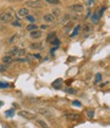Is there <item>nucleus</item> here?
<instances>
[{"label":"nucleus","mask_w":110,"mask_h":128,"mask_svg":"<svg viewBox=\"0 0 110 128\" xmlns=\"http://www.w3.org/2000/svg\"><path fill=\"white\" fill-rule=\"evenodd\" d=\"M14 16V13L12 9H8L7 11H3L2 13H0V22L2 23H8L11 22Z\"/></svg>","instance_id":"nucleus-1"},{"label":"nucleus","mask_w":110,"mask_h":128,"mask_svg":"<svg viewBox=\"0 0 110 128\" xmlns=\"http://www.w3.org/2000/svg\"><path fill=\"white\" fill-rule=\"evenodd\" d=\"M26 5L31 8H41L44 6V2L42 0H31V1H27Z\"/></svg>","instance_id":"nucleus-2"},{"label":"nucleus","mask_w":110,"mask_h":128,"mask_svg":"<svg viewBox=\"0 0 110 128\" xmlns=\"http://www.w3.org/2000/svg\"><path fill=\"white\" fill-rule=\"evenodd\" d=\"M38 113L39 114H41L43 116H45L46 118H48V119H52L54 117V114L51 112V110H49L48 108H39L38 110Z\"/></svg>","instance_id":"nucleus-3"},{"label":"nucleus","mask_w":110,"mask_h":128,"mask_svg":"<svg viewBox=\"0 0 110 128\" xmlns=\"http://www.w3.org/2000/svg\"><path fill=\"white\" fill-rule=\"evenodd\" d=\"M19 115L20 116V117H24L28 120L30 119H36V115L33 114L32 112H29V111H20L19 112Z\"/></svg>","instance_id":"nucleus-4"},{"label":"nucleus","mask_w":110,"mask_h":128,"mask_svg":"<svg viewBox=\"0 0 110 128\" xmlns=\"http://www.w3.org/2000/svg\"><path fill=\"white\" fill-rule=\"evenodd\" d=\"M64 117L68 120H73V121H77V120L80 119V116L79 114H76V113H67V114L64 115Z\"/></svg>","instance_id":"nucleus-5"},{"label":"nucleus","mask_w":110,"mask_h":128,"mask_svg":"<svg viewBox=\"0 0 110 128\" xmlns=\"http://www.w3.org/2000/svg\"><path fill=\"white\" fill-rule=\"evenodd\" d=\"M42 31H39V30H34V31H31V34H30V36L32 39H39V38H41L42 37Z\"/></svg>","instance_id":"nucleus-6"},{"label":"nucleus","mask_w":110,"mask_h":128,"mask_svg":"<svg viewBox=\"0 0 110 128\" xmlns=\"http://www.w3.org/2000/svg\"><path fill=\"white\" fill-rule=\"evenodd\" d=\"M70 8L73 11H76V13H82V11H84V5L83 4H74Z\"/></svg>","instance_id":"nucleus-7"},{"label":"nucleus","mask_w":110,"mask_h":128,"mask_svg":"<svg viewBox=\"0 0 110 128\" xmlns=\"http://www.w3.org/2000/svg\"><path fill=\"white\" fill-rule=\"evenodd\" d=\"M17 14H19V16H27V15H29V10H28V8H26V7H22V8H20L19 11H17Z\"/></svg>","instance_id":"nucleus-8"},{"label":"nucleus","mask_w":110,"mask_h":128,"mask_svg":"<svg viewBox=\"0 0 110 128\" xmlns=\"http://www.w3.org/2000/svg\"><path fill=\"white\" fill-rule=\"evenodd\" d=\"M62 85V79L61 78H58L56 81H54L53 83H52V86L54 87V88H59V87H61Z\"/></svg>","instance_id":"nucleus-9"},{"label":"nucleus","mask_w":110,"mask_h":128,"mask_svg":"<svg viewBox=\"0 0 110 128\" xmlns=\"http://www.w3.org/2000/svg\"><path fill=\"white\" fill-rule=\"evenodd\" d=\"M43 19L45 22H48V23H51V22H53L54 21V16L52 15V13H48V14H45L43 16Z\"/></svg>","instance_id":"nucleus-10"},{"label":"nucleus","mask_w":110,"mask_h":128,"mask_svg":"<svg viewBox=\"0 0 110 128\" xmlns=\"http://www.w3.org/2000/svg\"><path fill=\"white\" fill-rule=\"evenodd\" d=\"M2 62L6 65V64H10L11 62H12V56H10V55H5V56H3V59H2Z\"/></svg>","instance_id":"nucleus-11"},{"label":"nucleus","mask_w":110,"mask_h":128,"mask_svg":"<svg viewBox=\"0 0 110 128\" xmlns=\"http://www.w3.org/2000/svg\"><path fill=\"white\" fill-rule=\"evenodd\" d=\"M55 38H56V33H55V32H52V33L48 34V36H47V41L51 43Z\"/></svg>","instance_id":"nucleus-12"},{"label":"nucleus","mask_w":110,"mask_h":128,"mask_svg":"<svg viewBox=\"0 0 110 128\" xmlns=\"http://www.w3.org/2000/svg\"><path fill=\"white\" fill-rule=\"evenodd\" d=\"M37 123H38V125H40V127H41V128H49L48 124L46 123L45 121H43V120H37Z\"/></svg>","instance_id":"nucleus-13"},{"label":"nucleus","mask_w":110,"mask_h":128,"mask_svg":"<svg viewBox=\"0 0 110 128\" xmlns=\"http://www.w3.org/2000/svg\"><path fill=\"white\" fill-rule=\"evenodd\" d=\"M80 26L79 25V26H77L76 28H74L73 32L71 33V37H74V36H77V35L79 34V32H80Z\"/></svg>","instance_id":"nucleus-14"},{"label":"nucleus","mask_w":110,"mask_h":128,"mask_svg":"<svg viewBox=\"0 0 110 128\" xmlns=\"http://www.w3.org/2000/svg\"><path fill=\"white\" fill-rule=\"evenodd\" d=\"M19 49H20V48H17V47L12 48V49H11V50L9 51L8 55H10V56H14V55H16V53H17V51H19Z\"/></svg>","instance_id":"nucleus-15"},{"label":"nucleus","mask_w":110,"mask_h":128,"mask_svg":"<svg viewBox=\"0 0 110 128\" xmlns=\"http://www.w3.org/2000/svg\"><path fill=\"white\" fill-rule=\"evenodd\" d=\"M102 81V75L100 73H98L96 74V76H95V83H99Z\"/></svg>","instance_id":"nucleus-16"},{"label":"nucleus","mask_w":110,"mask_h":128,"mask_svg":"<svg viewBox=\"0 0 110 128\" xmlns=\"http://www.w3.org/2000/svg\"><path fill=\"white\" fill-rule=\"evenodd\" d=\"M98 21H99V15H98L97 13H94L93 15H92V22H93L94 24H97Z\"/></svg>","instance_id":"nucleus-17"},{"label":"nucleus","mask_w":110,"mask_h":128,"mask_svg":"<svg viewBox=\"0 0 110 128\" xmlns=\"http://www.w3.org/2000/svg\"><path fill=\"white\" fill-rule=\"evenodd\" d=\"M37 29H38V27L36 26V25H34V24H31V25H29L28 27H27V30L28 31H34V30H37Z\"/></svg>","instance_id":"nucleus-18"},{"label":"nucleus","mask_w":110,"mask_h":128,"mask_svg":"<svg viewBox=\"0 0 110 128\" xmlns=\"http://www.w3.org/2000/svg\"><path fill=\"white\" fill-rule=\"evenodd\" d=\"M52 13H53L52 15H53L54 17H55V16H59V15H60V9H58V8H54L53 11H52Z\"/></svg>","instance_id":"nucleus-19"},{"label":"nucleus","mask_w":110,"mask_h":128,"mask_svg":"<svg viewBox=\"0 0 110 128\" xmlns=\"http://www.w3.org/2000/svg\"><path fill=\"white\" fill-rule=\"evenodd\" d=\"M46 2H48L52 5H56V4H60V1L59 0H45Z\"/></svg>","instance_id":"nucleus-20"},{"label":"nucleus","mask_w":110,"mask_h":128,"mask_svg":"<svg viewBox=\"0 0 110 128\" xmlns=\"http://www.w3.org/2000/svg\"><path fill=\"white\" fill-rule=\"evenodd\" d=\"M91 30H92V26L91 25H85L84 26V32H86V33H89V32H91Z\"/></svg>","instance_id":"nucleus-21"},{"label":"nucleus","mask_w":110,"mask_h":128,"mask_svg":"<svg viewBox=\"0 0 110 128\" xmlns=\"http://www.w3.org/2000/svg\"><path fill=\"white\" fill-rule=\"evenodd\" d=\"M40 46H41V43H33V44H31L30 48L31 49H38V48H40Z\"/></svg>","instance_id":"nucleus-22"},{"label":"nucleus","mask_w":110,"mask_h":128,"mask_svg":"<svg viewBox=\"0 0 110 128\" xmlns=\"http://www.w3.org/2000/svg\"><path fill=\"white\" fill-rule=\"evenodd\" d=\"M13 115H14L13 110H8V111H6V113H5V116H6V117H12Z\"/></svg>","instance_id":"nucleus-23"},{"label":"nucleus","mask_w":110,"mask_h":128,"mask_svg":"<svg viewBox=\"0 0 110 128\" xmlns=\"http://www.w3.org/2000/svg\"><path fill=\"white\" fill-rule=\"evenodd\" d=\"M26 54V50L25 49H19V51H17L16 55L17 56H24Z\"/></svg>","instance_id":"nucleus-24"},{"label":"nucleus","mask_w":110,"mask_h":128,"mask_svg":"<svg viewBox=\"0 0 110 128\" xmlns=\"http://www.w3.org/2000/svg\"><path fill=\"white\" fill-rule=\"evenodd\" d=\"M9 84L7 82H0V88H8Z\"/></svg>","instance_id":"nucleus-25"},{"label":"nucleus","mask_w":110,"mask_h":128,"mask_svg":"<svg viewBox=\"0 0 110 128\" xmlns=\"http://www.w3.org/2000/svg\"><path fill=\"white\" fill-rule=\"evenodd\" d=\"M66 92H68V93H71V94H74V93H77V90L76 89H72V88H67Z\"/></svg>","instance_id":"nucleus-26"},{"label":"nucleus","mask_w":110,"mask_h":128,"mask_svg":"<svg viewBox=\"0 0 110 128\" xmlns=\"http://www.w3.org/2000/svg\"><path fill=\"white\" fill-rule=\"evenodd\" d=\"M87 115H88L89 118H93L95 113H94V111H88V112H87Z\"/></svg>","instance_id":"nucleus-27"},{"label":"nucleus","mask_w":110,"mask_h":128,"mask_svg":"<svg viewBox=\"0 0 110 128\" xmlns=\"http://www.w3.org/2000/svg\"><path fill=\"white\" fill-rule=\"evenodd\" d=\"M26 17H27V20H28V21H30V22L32 23V24H33V23L35 22V19H34V16H32V15H27Z\"/></svg>","instance_id":"nucleus-28"},{"label":"nucleus","mask_w":110,"mask_h":128,"mask_svg":"<svg viewBox=\"0 0 110 128\" xmlns=\"http://www.w3.org/2000/svg\"><path fill=\"white\" fill-rule=\"evenodd\" d=\"M72 104H73V106H76V107H82V103H80L79 101H73Z\"/></svg>","instance_id":"nucleus-29"},{"label":"nucleus","mask_w":110,"mask_h":128,"mask_svg":"<svg viewBox=\"0 0 110 128\" xmlns=\"http://www.w3.org/2000/svg\"><path fill=\"white\" fill-rule=\"evenodd\" d=\"M6 65H0V72H4V71H6Z\"/></svg>","instance_id":"nucleus-30"},{"label":"nucleus","mask_w":110,"mask_h":128,"mask_svg":"<svg viewBox=\"0 0 110 128\" xmlns=\"http://www.w3.org/2000/svg\"><path fill=\"white\" fill-rule=\"evenodd\" d=\"M59 43H60V42H59V40L57 39V38H55L53 41L51 42V44H54V45H59Z\"/></svg>","instance_id":"nucleus-31"},{"label":"nucleus","mask_w":110,"mask_h":128,"mask_svg":"<svg viewBox=\"0 0 110 128\" xmlns=\"http://www.w3.org/2000/svg\"><path fill=\"white\" fill-rule=\"evenodd\" d=\"M105 7H102L101 9H100V11H99V13H98V15H99V17L100 16H102V14H103V13H104V11H105Z\"/></svg>","instance_id":"nucleus-32"},{"label":"nucleus","mask_w":110,"mask_h":128,"mask_svg":"<svg viewBox=\"0 0 110 128\" xmlns=\"http://www.w3.org/2000/svg\"><path fill=\"white\" fill-rule=\"evenodd\" d=\"M12 25H13V26H20V24L19 23V21H15V23H12Z\"/></svg>","instance_id":"nucleus-33"},{"label":"nucleus","mask_w":110,"mask_h":128,"mask_svg":"<svg viewBox=\"0 0 110 128\" xmlns=\"http://www.w3.org/2000/svg\"><path fill=\"white\" fill-rule=\"evenodd\" d=\"M3 128H12V127H10L8 124H3Z\"/></svg>","instance_id":"nucleus-34"},{"label":"nucleus","mask_w":110,"mask_h":128,"mask_svg":"<svg viewBox=\"0 0 110 128\" xmlns=\"http://www.w3.org/2000/svg\"><path fill=\"white\" fill-rule=\"evenodd\" d=\"M10 2H19V1H22V0H8Z\"/></svg>","instance_id":"nucleus-35"},{"label":"nucleus","mask_w":110,"mask_h":128,"mask_svg":"<svg viewBox=\"0 0 110 128\" xmlns=\"http://www.w3.org/2000/svg\"><path fill=\"white\" fill-rule=\"evenodd\" d=\"M3 104H4V102H0V107H2Z\"/></svg>","instance_id":"nucleus-36"},{"label":"nucleus","mask_w":110,"mask_h":128,"mask_svg":"<svg viewBox=\"0 0 110 128\" xmlns=\"http://www.w3.org/2000/svg\"><path fill=\"white\" fill-rule=\"evenodd\" d=\"M91 15V10L89 9V11H88V16H90Z\"/></svg>","instance_id":"nucleus-37"},{"label":"nucleus","mask_w":110,"mask_h":128,"mask_svg":"<svg viewBox=\"0 0 110 128\" xmlns=\"http://www.w3.org/2000/svg\"><path fill=\"white\" fill-rule=\"evenodd\" d=\"M41 28H42V29H46V28H47V26H42Z\"/></svg>","instance_id":"nucleus-38"}]
</instances>
